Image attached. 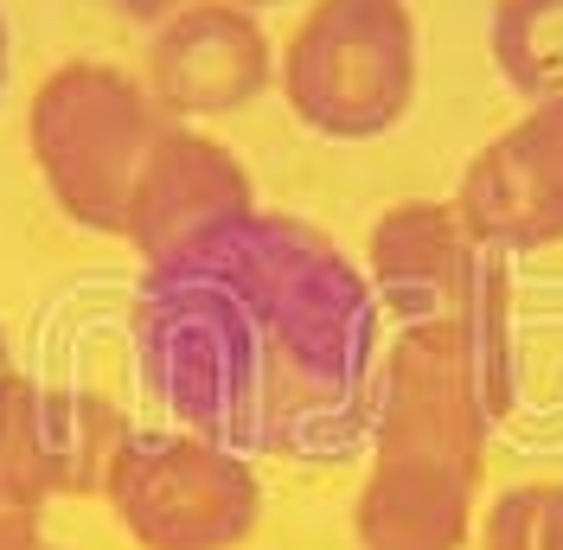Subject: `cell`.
Instances as JSON below:
<instances>
[{
    "instance_id": "obj_5",
    "label": "cell",
    "mask_w": 563,
    "mask_h": 550,
    "mask_svg": "<svg viewBox=\"0 0 563 550\" xmlns=\"http://www.w3.org/2000/svg\"><path fill=\"white\" fill-rule=\"evenodd\" d=\"M103 499L135 550H244L263 525V481L244 448L199 429H129Z\"/></svg>"
},
{
    "instance_id": "obj_2",
    "label": "cell",
    "mask_w": 563,
    "mask_h": 550,
    "mask_svg": "<svg viewBox=\"0 0 563 550\" xmlns=\"http://www.w3.org/2000/svg\"><path fill=\"white\" fill-rule=\"evenodd\" d=\"M519 397L512 314L397 327L378 359L352 499L358 550H467L481 525L493 429Z\"/></svg>"
},
{
    "instance_id": "obj_9",
    "label": "cell",
    "mask_w": 563,
    "mask_h": 550,
    "mask_svg": "<svg viewBox=\"0 0 563 550\" xmlns=\"http://www.w3.org/2000/svg\"><path fill=\"white\" fill-rule=\"evenodd\" d=\"M129 442V416L97 391L26 372H0V474L20 481L33 499L103 493L115 448Z\"/></svg>"
},
{
    "instance_id": "obj_11",
    "label": "cell",
    "mask_w": 563,
    "mask_h": 550,
    "mask_svg": "<svg viewBox=\"0 0 563 550\" xmlns=\"http://www.w3.org/2000/svg\"><path fill=\"white\" fill-rule=\"evenodd\" d=\"M493 70L526 103H563V0H493Z\"/></svg>"
},
{
    "instance_id": "obj_12",
    "label": "cell",
    "mask_w": 563,
    "mask_h": 550,
    "mask_svg": "<svg viewBox=\"0 0 563 550\" xmlns=\"http://www.w3.org/2000/svg\"><path fill=\"white\" fill-rule=\"evenodd\" d=\"M38 525H45V499L0 474V550H38Z\"/></svg>"
},
{
    "instance_id": "obj_14",
    "label": "cell",
    "mask_w": 563,
    "mask_h": 550,
    "mask_svg": "<svg viewBox=\"0 0 563 550\" xmlns=\"http://www.w3.org/2000/svg\"><path fill=\"white\" fill-rule=\"evenodd\" d=\"M7 70H13V26H7V7H0V90H7Z\"/></svg>"
},
{
    "instance_id": "obj_1",
    "label": "cell",
    "mask_w": 563,
    "mask_h": 550,
    "mask_svg": "<svg viewBox=\"0 0 563 550\" xmlns=\"http://www.w3.org/2000/svg\"><path fill=\"white\" fill-rule=\"evenodd\" d=\"M129 333L174 429L301 461L365 442L385 308L365 263L308 218L256 211L206 250L141 270Z\"/></svg>"
},
{
    "instance_id": "obj_15",
    "label": "cell",
    "mask_w": 563,
    "mask_h": 550,
    "mask_svg": "<svg viewBox=\"0 0 563 550\" xmlns=\"http://www.w3.org/2000/svg\"><path fill=\"white\" fill-rule=\"evenodd\" d=\"M238 7H250V13H263V7H282V0H238Z\"/></svg>"
},
{
    "instance_id": "obj_8",
    "label": "cell",
    "mask_w": 563,
    "mask_h": 550,
    "mask_svg": "<svg viewBox=\"0 0 563 550\" xmlns=\"http://www.w3.org/2000/svg\"><path fill=\"white\" fill-rule=\"evenodd\" d=\"M256 211L263 206H256L244 161L206 129L167 122V135L154 141L135 193H129L122 243L141 256V270H161V263H179V256L206 250L211 238L238 231Z\"/></svg>"
},
{
    "instance_id": "obj_7",
    "label": "cell",
    "mask_w": 563,
    "mask_h": 550,
    "mask_svg": "<svg viewBox=\"0 0 563 550\" xmlns=\"http://www.w3.org/2000/svg\"><path fill=\"white\" fill-rule=\"evenodd\" d=\"M141 84L174 122H224L276 90V38L238 0H192L147 26Z\"/></svg>"
},
{
    "instance_id": "obj_4",
    "label": "cell",
    "mask_w": 563,
    "mask_h": 550,
    "mask_svg": "<svg viewBox=\"0 0 563 550\" xmlns=\"http://www.w3.org/2000/svg\"><path fill=\"white\" fill-rule=\"evenodd\" d=\"M288 116L320 141H385L422 90V38L410 0H308L276 52Z\"/></svg>"
},
{
    "instance_id": "obj_10",
    "label": "cell",
    "mask_w": 563,
    "mask_h": 550,
    "mask_svg": "<svg viewBox=\"0 0 563 550\" xmlns=\"http://www.w3.org/2000/svg\"><path fill=\"white\" fill-rule=\"evenodd\" d=\"M455 206L499 256L563 243V103H526L461 167Z\"/></svg>"
},
{
    "instance_id": "obj_13",
    "label": "cell",
    "mask_w": 563,
    "mask_h": 550,
    "mask_svg": "<svg viewBox=\"0 0 563 550\" xmlns=\"http://www.w3.org/2000/svg\"><path fill=\"white\" fill-rule=\"evenodd\" d=\"M122 20H135V26H161L167 13H179V7H192V0H109Z\"/></svg>"
},
{
    "instance_id": "obj_3",
    "label": "cell",
    "mask_w": 563,
    "mask_h": 550,
    "mask_svg": "<svg viewBox=\"0 0 563 550\" xmlns=\"http://www.w3.org/2000/svg\"><path fill=\"white\" fill-rule=\"evenodd\" d=\"M167 109L141 84V70L103 65V58H70L58 65L26 103V154L38 186L77 231L122 238L129 193L167 135Z\"/></svg>"
},
{
    "instance_id": "obj_17",
    "label": "cell",
    "mask_w": 563,
    "mask_h": 550,
    "mask_svg": "<svg viewBox=\"0 0 563 550\" xmlns=\"http://www.w3.org/2000/svg\"><path fill=\"white\" fill-rule=\"evenodd\" d=\"M38 550H45V544H38Z\"/></svg>"
},
{
    "instance_id": "obj_16",
    "label": "cell",
    "mask_w": 563,
    "mask_h": 550,
    "mask_svg": "<svg viewBox=\"0 0 563 550\" xmlns=\"http://www.w3.org/2000/svg\"><path fill=\"white\" fill-rule=\"evenodd\" d=\"M0 372H7V333H0Z\"/></svg>"
},
{
    "instance_id": "obj_6",
    "label": "cell",
    "mask_w": 563,
    "mask_h": 550,
    "mask_svg": "<svg viewBox=\"0 0 563 550\" xmlns=\"http://www.w3.org/2000/svg\"><path fill=\"white\" fill-rule=\"evenodd\" d=\"M512 256H499L455 199H404L378 211L365 238V282L385 308V327H429V320H474L512 314Z\"/></svg>"
}]
</instances>
